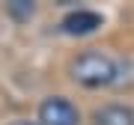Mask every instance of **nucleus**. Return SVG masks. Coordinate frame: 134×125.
<instances>
[{"mask_svg":"<svg viewBox=\"0 0 134 125\" xmlns=\"http://www.w3.org/2000/svg\"><path fill=\"white\" fill-rule=\"evenodd\" d=\"M12 125H36V122H12Z\"/></svg>","mask_w":134,"mask_h":125,"instance_id":"nucleus-6","label":"nucleus"},{"mask_svg":"<svg viewBox=\"0 0 134 125\" xmlns=\"http://www.w3.org/2000/svg\"><path fill=\"white\" fill-rule=\"evenodd\" d=\"M104 21H101L98 12H90V9H77V12H69L63 18V33L69 36H86L92 30H98Z\"/></svg>","mask_w":134,"mask_h":125,"instance_id":"nucleus-3","label":"nucleus"},{"mask_svg":"<svg viewBox=\"0 0 134 125\" xmlns=\"http://www.w3.org/2000/svg\"><path fill=\"white\" fill-rule=\"evenodd\" d=\"M96 125H134V110L122 104H104L92 113Z\"/></svg>","mask_w":134,"mask_h":125,"instance_id":"nucleus-4","label":"nucleus"},{"mask_svg":"<svg viewBox=\"0 0 134 125\" xmlns=\"http://www.w3.org/2000/svg\"><path fill=\"white\" fill-rule=\"evenodd\" d=\"M69 72L77 83H83V87L96 89V87H107V83L116 81V75H119V69H116V62L107 57V54H81V57L72 60V66H69Z\"/></svg>","mask_w":134,"mask_h":125,"instance_id":"nucleus-1","label":"nucleus"},{"mask_svg":"<svg viewBox=\"0 0 134 125\" xmlns=\"http://www.w3.org/2000/svg\"><path fill=\"white\" fill-rule=\"evenodd\" d=\"M6 12H9L15 21H30L36 15V6L30 3V0H9V3H6Z\"/></svg>","mask_w":134,"mask_h":125,"instance_id":"nucleus-5","label":"nucleus"},{"mask_svg":"<svg viewBox=\"0 0 134 125\" xmlns=\"http://www.w3.org/2000/svg\"><path fill=\"white\" fill-rule=\"evenodd\" d=\"M39 119H42V125H77L81 122V113H77V107L69 98L51 95L39 107Z\"/></svg>","mask_w":134,"mask_h":125,"instance_id":"nucleus-2","label":"nucleus"}]
</instances>
